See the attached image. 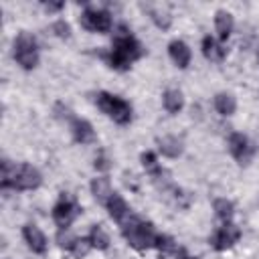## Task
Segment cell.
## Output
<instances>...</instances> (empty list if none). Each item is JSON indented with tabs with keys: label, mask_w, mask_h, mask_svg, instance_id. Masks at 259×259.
I'll return each mask as SVG.
<instances>
[{
	"label": "cell",
	"mask_w": 259,
	"mask_h": 259,
	"mask_svg": "<svg viewBox=\"0 0 259 259\" xmlns=\"http://www.w3.org/2000/svg\"><path fill=\"white\" fill-rule=\"evenodd\" d=\"M142 55H144L142 42L130 32L125 24H119L117 32L113 34L111 49L107 53H101V59L115 71H127L134 61L142 59Z\"/></svg>",
	"instance_id": "cell-1"
},
{
	"label": "cell",
	"mask_w": 259,
	"mask_h": 259,
	"mask_svg": "<svg viewBox=\"0 0 259 259\" xmlns=\"http://www.w3.org/2000/svg\"><path fill=\"white\" fill-rule=\"evenodd\" d=\"M42 182L40 172L32 166V164H12L8 158H2L0 162V186L4 190L12 188V190H34L38 188Z\"/></svg>",
	"instance_id": "cell-2"
},
{
	"label": "cell",
	"mask_w": 259,
	"mask_h": 259,
	"mask_svg": "<svg viewBox=\"0 0 259 259\" xmlns=\"http://www.w3.org/2000/svg\"><path fill=\"white\" fill-rule=\"evenodd\" d=\"M121 235L127 241L130 247H134L136 251H146L156 247V239L158 233L154 229V225L150 221H144L136 214H132L123 225H121Z\"/></svg>",
	"instance_id": "cell-3"
},
{
	"label": "cell",
	"mask_w": 259,
	"mask_h": 259,
	"mask_svg": "<svg viewBox=\"0 0 259 259\" xmlns=\"http://www.w3.org/2000/svg\"><path fill=\"white\" fill-rule=\"evenodd\" d=\"M95 105L99 107L101 113H105L109 119H113V121L119 123V125H127V123H132V119H134V109H132V105H130L123 97L113 95V93H109V91H99V93L95 95Z\"/></svg>",
	"instance_id": "cell-4"
},
{
	"label": "cell",
	"mask_w": 259,
	"mask_h": 259,
	"mask_svg": "<svg viewBox=\"0 0 259 259\" xmlns=\"http://www.w3.org/2000/svg\"><path fill=\"white\" fill-rule=\"evenodd\" d=\"M12 55H14V61L24 71L34 69L38 65V42H36V38L26 30L18 32V36L14 38V45H12Z\"/></svg>",
	"instance_id": "cell-5"
},
{
	"label": "cell",
	"mask_w": 259,
	"mask_h": 259,
	"mask_svg": "<svg viewBox=\"0 0 259 259\" xmlns=\"http://www.w3.org/2000/svg\"><path fill=\"white\" fill-rule=\"evenodd\" d=\"M51 214H53V221L57 223L59 229H69L71 223L81 214V206L77 204V200H75L71 194L61 192V196H59V200L55 202Z\"/></svg>",
	"instance_id": "cell-6"
},
{
	"label": "cell",
	"mask_w": 259,
	"mask_h": 259,
	"mask_svg": "<svg viewBox=\"0 0 259 259\" xmlns=\"http://www.w3.org/2000/svg\"><path fill=\"white\" fill-rule=\"evenodd\" d=\"M79 22L83 28L91 30V32H109L111 30V12L105 10V8H93V6H87L81 16H79Z\"/></svg>",
	"instance_id": "cell-7"
},
{
	"label": "cell",
	"mask_w": 259,
	"mask_h": 259,
	"mask_svg": "<svg viewBox=\"0 0 259 259\" xmlns=\"http://www.w3.org/2000/svg\"><path fill=\"white\" fill-rule=\"evenodd\" d=\"M239 239H241V229H239L235 223H225V225H221V227L210 235L208 243H210V247H212L214 251H227V249H231Z\"/></svg>",
	"instance_id": "cell-8"
},
{
	"label": "cell",
	"mask_w": 259,
	"mask_h": 259,
	"mask_svg": "<svg viewBox=\"0 0 259 259\" xmlns=\"http://www.w3.org/2000/svg\"><path fill=\"white\" fill-rule=\"evenodd\" d=\"M229 152L241 166H247L253 160V144L241 132H233L229 136Z\"/></svg>",
	"instance_id": "cell-9"
},
{
	"label": "cell",
	"mask_w": 259,
	"mask_h": 259,
	"mask_svg": "<svg viewBox=\"0 0 259 259\" xmlns=\"http://www.w3.org/2000/svg\"><path fill=\"white\" fill-rule=\"evenodd\" d=\"M69 127H71L73 140H75L77 144H81V146H85V144H93V142L97 140L93 125H91L87 119H83V117H77V115H75V117L69 121Z\"/></svg>",
	"instance_id": "cell-10"
},
{
	"label": "cell",
	"mask_w": 259,
	"mask_h": 259,
	"mask_svg": "<svg viewBox=\"0 0 259 259\" xmlns=\"http://www.w3.org/2000/svg\"><path fill=\"white\" fill-rule=\"evenodd\" d=\"M22 237H24V243L28 245V249L32 251V253H38V255H42L45 251H47V237H45V233L36 227V225H32V223H28V225H24L22 227Z\"/></svg>",
	"instance_id": "cell-11"
},
{
	"label": "cell",
	"mask_w": 259,
	"mask_h": 259,
	"mask_svg": "<svg viewBox=\"0 0 259 259\" xmlns=\"http://www.w3.org/2000/svg\"><path fill=\"white\" fill-rule=\"evenodd\" d=\"M105 208H107L109 217H111L115 223H119V225H123V223L132 217V208L127 206L125 198H123L121 194H117V192H113V194L109 196V200L105 202Z\"/></svg>",
	"instance_id": "cell-12"
},
{
	"label": "cell",
	"mask_w": 259,
	"mask_h": 259,
	"mask_svg": "<svg viewBox=\"0 0 259 259\" xmlns=\"http://www.w3.org/2000/svg\"><path fill=\"white\" fill-rule=\"evenodd\" d=\"M168 55H170V59L174 61V65L180 67V69H186V67L190 65V57H192L190 47H188L184 40H180V38H174V40L168 45Z\"/></svg>",
	"instance_id": "cell-13"
},
{
	"label": "cell",
	"mask_w": 259,
	"mask_h": 259,
	"mask_svg": "<svg viewBox=\"0 0 259 259\" xmlns=\"http://www.w3.org/2000/svg\"><path fill=\"white\" fill-rule=\"evenodd\" d=\"M156 146H158V152L166 158H178L182 152H184V144L180 138L176 136H162V138H156Z\"/></svg>",
	"instance_id": "cell-14"
},
{
	"label": "cell",
	"mask_w": 259,
	"mask_h": 259,
	"mask_svg": "<svg viewBox=\"0 0 259 259\" xmlns=\"http://www.w3.org/2000/svg\"><path fill=\"white\" fill-rule=\"evenodd\" d=\"M89 188H91L93 198H95L99 204H103V206H105V202L109 200V196L113 194V188H111V182H109L107 176H97V178H93L91 184H89Z\"/></svg>",
	"instance_id": "cell-15"
},
{
	"label": "cell",
	"mask_w": 259,
	"mask_h": 259,
	"mask_svg": "<svg viewBox=\"0 0 259 259\" xmlns=\"http://www.w3.org/2000/svg\"><path fill=\"white\" fill-rule=\"evenodd\" d=\"M233 26H235V20H233V14L229 10H217L214 12V28H217L219 40H227L233 32Z\"/></svg>",
	"instance_id": "cell-16"
},
{
	"label": "cell",
	"mask_w": 259,
	"mask_h": 259,
	"mask_svg": "<svg viewBox=\"0 0 259 259\" xmlns=\"http://www.w3.org/2000/svg\"><path fill=\"white\" fill-rule=\"evenodd\" d=\"M202 55H204V59H208L210 63H221V61L227 57V49H225L221 42H217L210 34H206V36L202 38Z\"/></svg>",
	"instance_id": "cell-17"
},
{
	"label": "cell",
	"mask_w": 259,
	"mask_h": 259,
	"mask_svg": "<svg viewBox=\"0 0 259 259\" xmlns=\"http://www.w3.org/2000/svg\"><path fill=\"white\" fill-rule=\"evenodd\" d=\"M142 8L148 12V16L152 18V22L160 28V30H168L170 24H172V16L168 10L160 8V6H154V4H142Z\"/></svg>",
	"instance_id": "cell-18"
},
{
	"label": "cell",
	"mask_w": 259,
	"mask_h": 259,
	"mask_svg": "<svg viewBox=\"0 0 259 259\" xmlns=\"http://www.w3.org/2000/svg\"><path fill=\"white\" fill-rule=\"evenodd\" d=\"M156 249L160 251V255L164 257H180L184 253V249L170 237V235H158L156 239Z\"/></svg>",
	"instance_id": "cell-19"
},
{
	"label": "cell",
	"mask_w": 259,
	"mask_h": 259,
	"mask_svg": "<svg viewBox=\"0 0 259 259\" xmlns=\"http://www.w3.org/2000/svg\"><path fill=\"white\" fill-rule=\"evenodd\" d=\"M162 103H164V109L172 115H176L182 107H184V97L178 89H166L164 95H162Z\"/></svg>",
	"instance_id": "cell-20"
},
{
	"label": "cell",
	"mask_w": 259,
	"mask_h": 259,
	"mask_svg": "<svg viewBox=\"0 0 259 259\" xmlns=\"http://www.w3.org/2000/svg\"><path fill=\"white\" fill-rule=\"evenodd\" d=\"M214 109L221 113V115H233L235 113V109H237V99L231 95V93H227V91H221V93H217L214 95Z\"/></svg>",
	"instance_id": "cell-21"
},
{
	"label": "cell",
	"mask_w": 259,
	"mask_h": 259,
	"mask_svg": "<svg viewBox=\"0 0 259 259\" xmlns=\"http://www.w3.org/2000/svg\"><path fill=\"white\" fill-rule=\"evenodd\" d=\"M212 208H214L217 219H219L223 225H225V223H233V214H235V204H233V200H229V198H214Z\"/></svg>",
	"instance_id": "cell-22"
},
{
	"label": "cell",
	"mask_w": 259,
	"mask_h": 259,
	"mask_svg": "<svg viewBox=\"0 0 259 259\" xmlns=\"http://www.w3.org/2000/svg\"><path fill=\"white\" fill-rule=\"evenodd\" d=\"M87 239L91 241V247L97 249V251H105L109 247V235L105 233V229L101 225H93L89 235H87Z\"/></svg>",
	"instance_id": "cell-23"
},
{
	"label": "cell",
	"mask_w": 259,
	"mask_h": 259,
	"mask_svg": "<svg viewBox=\"0 0 259 259\" xmlns=\"http://www.w3.org/2000/svg\"><path fill=\"white\" fill-rule=\"evenodd\" d=\"M77 239H79V237H75L69 229H59V233H57V243H59V247H63V249H67V251H71V249L75 247Z\"/></svg>",
	"instance_id": "cell-24"
},
{
	"label": "cell",
	"mask_w": 259,
	"mask_h": 259,
	"mask_svg": "<svg viewBox=\"0 0 259 259\" xmlns=\"http://www.w3.org/2000/svg\"><path fill=\"white\" fill-rule=\"evenodd\" d=\"M51 30L55 32V36H59V38H63V40L71 38V24H69L67 20H57V22H53Z\"/></svg>",
	"instance_id": "cell-25"
},
{
	"label": "cell",
	"mask_w": 259,
	"mask_h": 259,
	"mask_svg": "<svg viewBox=\"0 0 259 259\" xmlns=\"http://www.w3.org/2000/svg\"><path fill=\"white\" fill-rule=\"evenodd\" d=\"M91 249H93V247H91V241H89L87 237H81V239H77V243H75V247L71 249V253H73L77 259H81V257H85Z\"/></svg>",
	"instance_id": "cell-26"
},
{
	"label": "cell",
	"mask_w": 259,
	"mask_h": 259,
	"mask_svg": "<svg viewBox=\"0 0 259 259\" xmlns=\"http://www.w3.org/2000/svg\"><path fill=\"white\" fill-rule=\"evenodd\" d=\"M93 168H95L97 172H107V170L111 168V160L105 156V152H99V154L95 156V160H93Z\"/></svg>",
	"instance_id": "cell-27"
},
{
	"label": "cell",
	"mask_w": 259,
	"mask_h": 259,
	"mask_svg": "<svg viewBox=\"0 0 259 259\" xmlns=\"http://www.w3.org/2000/svg\"><path fill=\"white\" fill-rule=\"evenodd\" d=\"M42 8L47 12H59L65 8V2H42Z\"/></svg>",
	"instance_id": "cell-28"
},
{
	"label": "cell",
	"mask_w": 259,
	"mask_h": 259,
	"mask_svg": "<svg viewBox=\"0 0 259 259\" xmlns=\"http://www.w3.org/2000/svg\"><path fill=\"white\" fill-rule=\"evenodd\" d=\"M178 259H198V257H192V255H188V253L184 251V253H182V255H180Z\"/></svg>",
	"instance_id": "cell-29"
}]
</instances>
